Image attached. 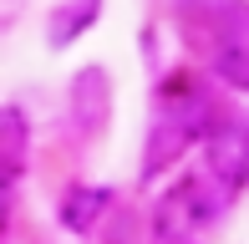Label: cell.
I'll list each match as a JSON object with an SVG mask.
<instances>
[{"label":"cell","mask_w":249,"mask_h":244,"mask_svg":"<svg viewBox=\"0 0 249 244\" xmlns=\"http://www.w3.org/2000/svg\"><path fill=\"white\" fill-rule=\"evenodd\" d=\"M97 10H102V0H66V5H56V10H51V20H46V41H51L56 51L71 46V41L97 20Z\"/></svg>","instance_id":"obj_5"},{"label":"cell","mask_w":249,"mask_h":244,"mask_svg":"<svg viewBox=\"0 0 249 244\" xmlns=\"http://www.w3.org/2000/svg\"><path fill=\"white\" fill-rule=\"evenodd\" d=\"M203 183L198 178H178L158 198V244H188L203 229Z\"/></svg>","instance_id":"obj_2"},{"label":"cell","mask_w":249,"mask_h":244,"mask_svg":"<svg viewBox=\"0 0 249 244\" xmlns=\"http://www.w3.org/2000/svg\"><path fill=\"white\" fill-rule=\"evenodd\" d=\"M71 112H76V122H87L92 132L112 117V82H107L102 66L76 71V82H71Z\"/></svg>","instance_id":"obj_4"},{"label":"cell","mask_w":249,"mask_h":244,"mask_svg":"<svg viewBox=\"0 0 249 244\" xmlns=\"http://www.w3.org/2000/svg\"><path fill=\"white\" fill-rule=\"evenodd\" d=\"M102 209H107V188H71L61 219H66V229H92V219Z\"/></svg>","instance_id":"obj_7"},{"label":"cell","mask_w":249,"mask_h":244,"mask_svg":"<svg viewBox=\"0 0 249 244\" xmlns=\"http://www.w3.org/2000/svg\"><path fill=\"white\" fill-rule=\"evenodd\" d=\"M213 66L229 87L249 92V5H229L219 31V46H213Z\"/></svg>","instance_id":"obj_3"},{"label":"cell","mask_w":249,"mask_h":244,"mask_svg":"<svg viewBox=\"0 0 249 244\" xmlns=\"http://www.w3.org/2000/svg\"><path fill=\"white\" fill-rule=\"evenodd\" d=\"M203 168L224 193L249 188V122H219L203 142Z\"/></svg>","instance_id":"obj_1"},{"label":"cell","mask_w":249,"mask_h":244,"mask_svg":"<svg viewBox=\"0 0 249 244\" xmlns=\"http://www.w3.org/2000/svg\"><path fill=\"white\" fill-rule=\"evenodd\" d=\"M0 163H5L10 183L26 168V117H20V107H5V112H0Z\"/></svg>","instance_id":"obj_6"}]
</instances>
